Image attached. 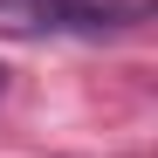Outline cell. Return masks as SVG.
<instances>
[{
  "label": "cell",
  "instance_id": "6da1fadb",
  "mask_svg": "<svg viewBox=\"0 0 158 158\" xmlns=\"http://www.w3.org/2000/svg\"><path fill=\"white\" fill-rule=\"evenodd\" d=\"M151 0H0V35L41 41V35H117L138 28Z\"/></svg>",
  "mask_w": 158,
  "mask_h": 158
},
{
  "label": "cell",
  "instance_id": "7a4b0ae2",
  "mask_svg": "<svg viewBox=\"0 0 158 158\" xmlns=\"http://www.w3.org/2000/svg\"><path fill=\"white\" fill-rule=\"evenodd\" d=\"M0 96H7V69H0Z\"/></svg>",
  "mask_w": 158,
  "mask_h": 158
}]
</instances>
